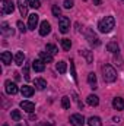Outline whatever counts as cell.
<instances>
[{"mask_svg":"<svg viewBox=\"0 0 124 126\" xmlns=\"http://www.w3.org/2000/svg\"><path fill=\"white\" fill-rule=\"evenodd\" d=\"M39 126H42V125H39Z\"/></svg>","mask_w":124,"mask_h":126,"instance_id":"ab89813d","label":"cell"},{"mask_svg":"<svg viewBox=\"0 0 124 126\" xmlns=\"http://www.w3.org/2000/svg\"><path fill=\"white\" fill-rule=\"evenodd\" d=\"M10 116H12V119H13L15 122H19V120L22 119V114H21V111H19V110H12Z\"/></svg>","mask_w":124,"mask_h":126,"instance_id":"83f0119b","label":"cell"},{"mask_svg":"<svg viewBox=\"0 0 124 126\" xmlns=\"http://www.w3.org/2000/svg\"><path fill=\"white\" fill-rule=\"evenodd\" d=\"M24 76H25V79H26V81L29 79V66H28V63H25V64H24Z\"/></svg>","mask_w":124,"mask_h":126,"instance_id":"d6a6232c","label":"cell"},{"mask_svg":"<svg viewBox=\"0 0 124 126\" xmlns=\"http://www.w3.org/2000/svg\"><path fill=\"white\" fill-rule=\"evenodd\" d=\"M21 109H24V111H26V113H32V111L35 110V104H34L32 101L24 100V101L21 103Z\"/></svg>","mask_w":124,"mask_h":126,"instance_id":"8fae6325","label":"cell"},{"mask_svg":"<svg viewBox=\"0 0 124 126\" xmlns=\"http://www.w3.org/2000/svg\"><path fill=\"white\" fill-rule=\"evenodd\" d=\"M86 103H88L89 106L95 107V106L99 104V98H98V95H95V94H89L88 95V98H86Z\"/></svg>","mask_w":124,"mask_h":126,"instance_id":"d6986e66","label":"cell"},{"mask_svg":"<svg viewBox=\"0 0 124 126\" xmlns=\"http://www.w3.org/2000/svg\"><path fill=\"white\" fill-rule=\"evenodd\" d=\"M16 126H28V125H26V123H18Z\"/></svg>","mask_w":124,"mask_h":126,"instance_id":"74e56055","label":"cell"},{"mask_svg":"<svg viewBox=\"0 0 124 126\" xmlns=\"http://www.w3.org/2000/svg\"><path fill=\"white\" fill-rule=\"evenodd\" d=\"M107 50L115 54V53H118V51H120V47H118L117 41H110V43L107 44Z\"/></svg>","mask_w":124,"mask_h":126,"instance_id":"ac0fdd59","label":"cell"},{"mask_svg":"<svg viewBox=\"0 0 124 126\" xmlns=\"http://www.w3.org/2000/svg\"><path fill=\"white\" fill-rule=\"evenodd\" d=\"M50 32H51V25H50V22L42 21V22H41V25H39V35L45 37V35H48Z\"/></svg>","mask_w":124,"mask_h":126,"instance_id":"30bf717a","label":"cell"},{"mask_svg":"<svg viewBox=\"0 0 124 126\" xmlns=\"http://www.w3.org/2000/svg\"><path fill=\"white\" fill-rule=\"evenodd\" d=\"M4 90H6L7 94H10V95H15L19 91L18 85H16L15 82H12V81H6V82H4Z\"/></svg>","mask_w":124,"mask_h":126,"instance_id":"52a82bcc","label":"cell"},{"mask_svg":"<svg viewBox=\"0 0 124 126\" xmlns=\"http://www.w3.org/2000/svg\"><path fill=\"white\" fill-rule=\"evenodd\" d=\"M21 93H22V95H24V97L29 98V97H32V95H34V88H32V87H29V85H24V87L21 88Z\"/></svg>","mask_w":124,"mask_h":126,"instance_id":"e0dca14e","label":"cell"},{"mask_svg":"<svg viewBox=\"0 0 124 126\" xmlns=\"http://www.w3.org/2000/svg\"><path fill=\"white\" fill-rule=\"evenodd\" d=\"M42 126H54V125H53V123H44Z\"/></svg>","mask_w":124,"mask_h":126,"instance_id":"8d00e7d4","label":"cell"},{"mask_svg":"<svg viewBox=\"0 0 124 126\" xmlns=\"http://www.w3.org/2000/svg\"><path fill=\"white\" fill-rule=\"evenodd\" d=\"M56 69H57V72L59 73H66V70H67V63L60 60V62L56 64Z\"/></svg>","mask_w":124,"mask_h":126,"instance_id":"d4e9b609","label":"cell"},{"mask_svg":"<svg viewBox=\"0 0 124 126\" xmlns=\"http://www.w3.org/2000/svg\"><path fill=\"white\" fill-rule=\"evenodd\" d=\"M0 59H1L3 64L9 66V64L12 63V53H9V51H3V53L0 54Z\"/></svg>","mask_w":124,"mask_h":126,"instance_id":"5bb4252c","label":"cell"},{"mask_svg":"<svg viewBox=\"0 0 124 126\" xmlns=\"http://www.w3.org/2000/svg\"><path fill=\"white\" fill-rule=\"evenodd\" d=\"M88 82H89V85H91L92 90H96L98 88V85H96V75L93 72L88 73Z\"/></svg>","mask_w":124,"mask_h":126,"instance_id":"44dd1931","label":"cell"},{"mask_svg":"<svg viewBox=\"0 0 124 126\" xmlns=\"http://www.w3.org/2000/svg\"><path fill=\"white\" fill-rule=\"evenodd\" d=\"M73 4H74V1H73V0H64V3H63V6H64L66 9H72V7H73Z\"/></svg>","mask_w":124,"mask_h":126,"instance_id":"e575fe53","label":"cell"},{"mask_svg":"<svg viewBox=\"0 0 124 126\" xmlns=\"http://www.w3.org/2000/svg\"><path fill=\"white\" fill-rule=\"evenodd\" d=\"M18 7H19L21 15L26 16L28 15V7H29V1L28 0H18Z\"/></svg>","mask_w":124,"mask_h":126,"instance_id":"9c48e42d","label":"cell"},{"mask_svg":"<svg viewBox=\"0 0 124 126\" xmlns=\"http://www.w3.org/2000/svg\"><path fill=\"white\" fill-rule=\"evenodd\" d=\"M62 47H63V50L69 51V50H70V47H72V41H70L69 38H63V40H62Z\"/></svg>","mask_w":124,"mask_h":126,"instance_id":"4316f807","label":"cell"},{"mask_svg":"<svg viewBox=\"0 0 124 126\" xmlns=\"http://www.w3.org/2000/svg\"><path fill=\"white\" fill-rule=\"evenodd\" d=\"M45 51H47L48 54L54 56V54H56V53H57L59 50H57V47H56L54 44H47V46H45Z\"/></svg>","mask_w":124,"mask_h":126,"instance_id":"484cf974","label":"cell"},{"mask_svg":"<svg viewBox=\"0 0 124 126\" xmlns=\"http://www.w3.org/2000/svg\"><path fill=\"white\" fill-rule=\"evenodd\" d=\"M83 1H86V0H83Z\"/></svg>","mask_w":124,"mask_h":126,"instance_id":"f35d334b","label":"cell"},{"mask_svg":"<svg viewBox=\"0 0 124 126\" xmlns=\"http://www.w3.org/2000/svg\"><path fill=\"white\" fill-rule=\"evenodd\" d=\"M80 53H82V56L86 59V63H88V64H91V63L93 62V53L91 50H82Z\"/></svg>","mask_w":124,"mask_h":126,"instance_id":"7402d4cb","label":"cell"},{"mask_svg":"<svg viewBox=\"0 0 124 126\" xmlns=\"http://www.w3.org/2000/svg\"><path fill=\"white\" fill-rule=\"evenodd\" d=\"M38 59H41L44 63H51V62H53V56H51V54H48L47 51H41V53L38 54Z\"/></svg>","mask_w":124,"mask_h":126,"instance_id":"ffe728a7","label":"cell"},{"mask_svg":"<svg viewBox=\"0 0 124 126\" xmlns=\"http://www.w3.org/2000/svg\"><path fill=\"white\" fill-rule=\"evenodd\" d=\"M88 125H89V126H102V122H101V119H99V117L92 116V117H89V119H88Z\"/></svg>","mask_w":124,"mask_h":126,"instance_id":"cb8c5ba5","label":"cell"},{"mask_svg":"<svg viewBox=\"0 0 124 126\" xmlns=\"http://www.w3.org/2000/svg\"><path fill=\"white\" fill-rule=\"evenodd\" d=\"M70 73H72L74 82H77V75H76V69H74V63L73 62H70Z\"/></svg>","mask_w":124,"mask_h":126,"instance_id":"f546056e","label":"cell"},{"mask_svg":"<svg viewBox=\"0 0 124 126\" xmlns=\"http://www.w3.org/2000/svg\"><path fill=\"white\" fill-rule=\"evenodd\" d=\"M112 107L115 110H124V100L121 97H115L112 100Z\"/></svg>","mask_w":124,"mask_h":126,"instance_id":"4fadbf2b","label":"cell"},{"mask_svg":"<svg viewBox=\"0 0 124 126\" xmlns=\"http://www.w3.org/2000/svg\"><path fill=\"white\" fill-rule=\"evenodd\" d=\"M34 84H35V87H37V90H39V91H42V90H45V87H47V82L42 79V78H37L35 81H34Z\"/></svg>","mask_w":124,"mask_h":126,"instance_id":"603a6c76","label":"cell"},{"mask_svg":"<svg viewBox=\"0 0 124 126\" xmlns=\"http://www.w3.org/2000/svg\"><path fill=\"white\" fill-rule=\"evenodd\" d=\"M102 73H104V81L105 82H114V81H117V70L111 64H104L102 66Z\"/></svg>","mask_w":124,"mask_h":126,"instance_id":"7a4b0ae2","label":"cell"},{"mask_svg":"<svg viewBox=\"0 0 124 126\" xmlns=\"http://www.w3.org/2000/svg\"><path fill=\"white\" fill-rule=\"evenodd\" d=\"M13 60L15 63L18 64V66H22V64H25V54H24V51H18L16 54H15V57H13Z\"/></svg>","mask_w":124,"mask_h":126,"instance_id":"9a60e30c","label":"cell"},{"mask_svg":"<svg viewBox=\"0 0 124 126\" xmlns=\"http://www.w3.org/2000/svg\"><path fill=\"white\" fill-rule=\"evenodd\" d=\"M85 37H86V40H88L89 46H92V47H98V46H101V40H99V38H98V35L93 32V30L88 28V30L85 31Z\"/></svg>","mask_w":124,"mask_h":126,"instance_id":"3957f363","label":"cell"},{"mask_svg":"<svg viewBox=\"0 0 124 126\" xmlns=\"http://www.w3.org/2000/svg\"><path fill=\"white\" fill-rule=\"evenodd\" d=\"M28 1H29V6L34 7V9H38L41 6V1L39 0H28Z\"/></svg>","mask_w":124,"mask_h":126,"instance_id":"1f68e13d","label":"cell"},{"mask_svg":"<svg viewBox=\"0 0 124 126\" xmlns=\"http://www.w3.org/2000/svg\"><path fill=\"white\" fill-rule=\"evenodd\" d=\"M32 69H34L35 72H42V70L45 69V63L42 62L41 59H37V60L32 62Z\"/></svg>","mask_w":124,"mask_h":126,"instance_id":"7c38bea8","label":"cell"},{"mask_svg":"<svg viewBox=\"0 0 124 126\" xmlns=\"http://www.w3.org/2000/svg\"><path fill=\"white\" fill-rule=\"evenodd\" d=\"M51 10H53V15H54V16H57V18H59V16H60V13H62V10H60V7H59L57 4H54Z\"/></svg>","mask_w":124,"mask_h":126,"instance_id":"836d02e7","label":"cell"},{"mask_svg":"<svg viewBox=\"0 0 124 126\" xmlns=\"http://www.w3.org/2000/svg\"><path fill=\"white\" fill-rule=\"evenodd\" d=\"M114 28H115V19H114V16H105L104 19H101L98 22V30L102 34H108V32L112 31Z\"/></svg>","mask_w":124,"mask_h":126,"instance_id":"6da1fadb","label":"cell"},{"mask_svg":"<svg viewBox=\"0 0 124 126\" xmlns=\"http://www.w3.org/2000/svg\"><path fill=\"white\" fill-rule=\"evenodd\" d=\"M38 21H39V16L37 13H31L28 15V28L29 30H35L38 27Z\"/></svg>","mask_w":124,"mask_h":126,"instance_id":"ba28073f","label":"cell"},{"mask_svg":"<svg viewBox=\"0 0 124 126\" xmlns=\"http://www.w3.org/2000/svg\"><path fill=\"white\" fill-rule=\"evenodd\" d=\"M1 34L3 35H6V37H9V35H13V30L9 27V24L7 22H1Z\"/></svg>","mask_w":124,"mask_h":126,"instance_id":"2e32d148","label":"cell"},{"mask_svg":"<svg viewBox=\"0 0 124 126\" xmlns=\"http://www.w3.org/2000/svg\"><path fill=\"white\" fill-rule=\"evenodd\" d=\"M59 28L62 34H67L70 31V19L67 16H60L59 18Z\"/></svg>","mask_w":124,"mask_h":126,"instance_id":"277c9868","label":"cell"},{"mask_svg":"<svg viewBox=\"0 0 124 126\" xmlns=\"http://www.w3.org/2000/svg\"><path fill=\"white\" fill-rule=\"evenodd\" d=\"M70 104H72V103H70V98H69L67 95H64L62 98V107L63 109H70Z\"/></svg>","mask_w":124,"mask_h":126,"instance_id":"f1b7e54d","label":"cell"},{"mask_svg":"<svg viewBox=\"0 0 124 126\" xmlns=\"http://www.w3.org/2000/svg\"><path fill=\"white\" fill-rule=\"evenodd\" d=\"M16 25H18V30L22 32V34H25V32H26V27H25V24H24L22 21H18V24H16Z\"/></svg>","mask_w":124,"mask_h":126,"instance_id":"4dcf8cb0","label":"cell"},{"mask_svg":"<svg viewBox=\"0 0 124 126\" xmlns=\"http://www.w3.org/2000/svg\"><path fill=\"white\" fill-rule=\"evenodd\" d=\"M93 4H95V6H99V4H101V0H93Z\"/></svg>","mask_w":124,"mask_h":126,"instance_id":"d590c367","label":"cell"},{"mask_svg":"<svg viewBox=\"0 0 124 126\" xmlns=\"http://www.w3.org/2000/svg\"><path fill=\"white\" fill-rule=\"evenodd\" d=\"M70 123L73 126H83L85 125V117L79 113H74L70 116Z\"/></svg>","mask_w":124,"mask_h":126,"instance_id":"8992f818","label":"cell"},{"mask_svg":"<svg viewBox=\"0 0 124 126\" xmlns=\"http://www.w3.org/2000/svg\"><path fill=\"white\" fill-rule=\"evenodd\" d=\"M1 6H3V7H1V13H3V15L13 13V10H15V3H13L12 0H4Z\"/></svg>","mask_w":124,"mask_h":126,"instance_id":"5b68a950","label":"cell"}]
</instances>
